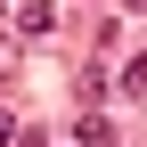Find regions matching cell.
I'll return each instance as SVG.
<instances>
[{"label":"cell","mask_w":147,"mask_h":147,"mask_svg":"<svg viewBox=\"0 0 147 147\" xmlns=\"http://www.w3.org/2000/svg\"><path fill=\"white\" fill-rule=\"evenodd\" d=\"M131 8H147V0H131Z\"/></svg>","instance_id":"5b68a950"},{"label":"cell","mask_w":147,"mask_h":147,"mask_svg":"<svg viewBox=\"0 0 147 147\" xmlns=\"http://www.w3.org/2000/svg\"><path fill=\"white\" fill-rule=\"evenodd\" d=\"M49 25H57V0H25V8H16V33H25V41H41Z\"/></svg>","instance_id":"6da1fadb"},{"label":"cell","mask_w":147,"mask_h":147,"mask_svg":"<svg viewBox=\"0 0 147 147\" xmlns=\"http://www.w3.org/2000/svg\"><path fill=\"white\" fill-rule=\"evenodd\" d=\"M74 139H82V147H115V139H106V115H82V123H74Z\"/></svg>","instance_id":"7a4b0ae2"},{"label":"cell","mask_w":147,"mask_h":147,"mask_svg":"<svg viewBox=\"0 0 147 147\" xmlns=\"http://www.w3.org/2000/svg\"><path fill=\"white\" fill-rule=\"evenodd\" d=\"M8 139H16V123H8V115H0V147H8Z\"/></svg>","instance_id":"277c9868"},{"label":"cell","mask_w":147,"mask_h":147,"mask_svg":"<svg viewBox=\"0 0 147 147\" xmlns=\"http://www.w3.org/2000/svg\"><path fill=\"white\" fill-rule=\"evenodd\" d=\"M123 90H131V98H147V49H139L131 65H123Z\"/></svg>","instance_id":"3957f363"}]
</instances>
